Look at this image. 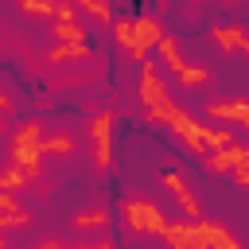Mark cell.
<instances>
[{"label": "cell", "mask_w": 249, "mask_h": 249, "mask_svg": "<svg viewBox=\"0 0 249 249\" xmlns=\"http://www.w3.org/2000/svg\"><path fill=\"white\" fill-rule=\"evenodd\" d=\"M206 31H210V43H214L222 54H249V35H245L241 23H218V19H214Z\"/></svg>", "instance_id": "6"}, {"label": "cell", "mask_w": 249, "mask_h": 249, "mask_svg": "<svg viewBox=\"0 0 249 249\" xmlns=\"http://www.w3.org/2000/svg\"><path fill=\"white\" fill-rule=\"evenodd\" d=\"M27 187H31L27 171H19V167H0V191H4V195H19V191H27Z\"/></svg>", "instance_id": "20"}, {"label": "cell", "mask_w": 249, "mask_h": 249, "mask_svg": "<svg viewBox=\"0 0 249 249\" xmlns=\"http://www.w3.org/2000/svg\"><path fill=\"white\" fill-rule=\"evenodd\" d=\"M109 27H113V43H117L121 51H128V47H132V19L121 16V19H113Z\"/></svg>", "instance_id": "21"}, {"label": "cell", "mask_w": 249, "mask_h": 249, "mask_svg": "<svg viewBox=\"0 0 249 249\" xmlns=\"http://www.w3.org/2000/svg\"><path fill=\"white\" fill-rule=\"evenodd\" d=\"M195 4H206V0H195Z\"/></svg>", "instance_id": "29"}, {"label": "cell", "mask_w": 249, "mask_h": 249, "mask_svg": "<svg viewBox=\"0 0 249 249\" xmlns=\"http://www.w3.org/2000/svg\"><path fill=\"white\" fill-rule=\"evenodd\" d=\"M233 187H241V191L249 187V163H237L233 167Z\"/></svg>", "instance_id": "22"}, {"label": "cell", "mask_w": 249, "mask_h": 249, "mask_svg": "<svg viewBox=\"0 0 249 249\" xmlns=\"http://www.w3.org/2000/svg\"><path fill=\"white\" fill-rule=\"evenodd\" d=\"M74 4V12H86L93 23H101V27H109L113 19H117V12H113V0H70Z\"/></svg>", "instance_id": "16"}, {"label": "cell", "mask_w": 249, "mask_h": 249, "mask_svg": "<svg viewBox=\"0 0 249 249\" xmlns=\"http://www.w3.org/2000/svg\"><path fill=\"white\" fill-rule=\"evenodd\" d=\"M62 245H66V241H58V237H43L35 249H62Z\"/></svg>", "instance_id": "26"}, {"label": "cell", "mask_w": 249, "mask_h": 249, "mask_svg": "<svg viewBox=\"0 0 249 249\" xmlns=\"http://www.w3.org/2000/svg\"><path fill=\"white\" fill-rule=\"evenodd\" d=\"M160 183H163V187H167V191H171V195L179 198V206H183V214H187V222H198V218H202V206H198V195L191 191V183H187V179H183L179 171H163V175H160Z\"/></svg>", "instance_id": "7"}, {"label": "cell", "mask_w": 249, "mask_h": 249, "mask_svg": "<svg viewBox=\"0 0 249 249\" xmlns=\"http://www.w3.org/2000/svg\"><path fill=\"white\" fill-rule=\"evenodd\" d=\"M51 191H54V183H51L47 175H43V179H35V195H39V198H51Z\"/></svg>", "instance_id": "24"}, {"label": "cell", "mask_w": 249, "mask_h": 249, "mask_svg": "<svg viewBox=\"0 0 249 249\" xmlns=\"http://www.w3.org/2000/svg\"><path fill=\"white\" fill-rule=\"evenodd\" d=\"M4 132H8V121H4V113H0V136H4Z\"/></svg>", "instance_id": "27"}, {"label": "cell", "mask_w": 249, "mask_h": 249, "mask_svg": "<svg viewBox=\"0 0 249 249\" xmlns=\"http://www.w3.org/2000/svg\"><path fill=\"white\" fill-rule=\"evenodd\" d=\"M206 121H218V124H245V121H249V101H245V97L210 101V105H206Z\"/></svg>", "instance_id": "10"}, {"label": "cell", "mask_w": 249, "mask_h": 249, "mask_svg": "<svg viewBox=\"0 0 249 249\" xmlns=\"http://www.w3.org/2000/svg\"><path fill=\"white\" fill-rule=\"evenodd\" d=\"M35 218H31V210L16 198V195H4L0 191V233H8V230H27Z\"/></svg>", "instance_id": "12"}, {"label": "cell", "mask_w": 249, "mask_h": 249, "mask_svg": "<svg viewBox=\"0 0 249 249\" xmlns=\"http://www.w3.org/2000/svg\"><path fill=\"white\" fill-rule=\"evenodd\" d=\"M117 218H121V226H124L128 233H136V237H156V233H163V226H167V214H163L156 202H148V198H121V202H117Z\"/></svg>", "instance_id": "2"}, {"label": "cell", "mask_w": 249, "mask_h": 249, "mask_svg": "<svg viewBox=\"0 0 249 249\" xmlns=\"http://www.w3.org/2000/svg\"><path fill=\"white\" fill-rule=\"evenodd\" d=\"M156 51H160V62H163L171 74H179V70L187 66V58H183V51H179V39H175L171 31H167V35L156 43Z\"/></svg>", "instance_id": "17"}, {"label": "cell", "mask_w": 249, "mask_h": 249, "mask_svg": "<svg viewBox=\"0 0 249 249\" xmlns=\"http://www.w3.org/2000/svg\"><path fill=\"white\" fill-rule=\"evenodd\" d=\"M62 249H117V245L105 237V241H97V245H93V241H74V245H62Z\"/></svg>", "instance_id": "23"}, {"label": "cell", "mask_w": 249, "mask_h": 249, "mask_svg": "<svg viewBox=\"0 0 249 249\" xmlns=\"http://www.w3.org/2000/svg\"><path fill=\"white\" fill-rule=\"evenodd\" d=\"M136 101L144 105V109H156V105H163V101H171V86H167V78H160L156 74V58L148 54L144 62H140V82H136Z\"/></svg>", "instance_id": "5"}, {"label": "cell", "mask_w": 249, "mask_h": 249, "mask_svg": "<svg viewBox=\"0 0 249 249\" xmlns=\"http://www.w3.org/2000/svg\"><path fill=\"white\" fill-rule=\"evenodd\" d=\"M12 105H16V101H12V93H8V89H4V86H0V113H8V109H12Z\"/></svg>", "instance_id": "25"}, {"label": "cell", "mask_w": 249, "mask_h": 249, "mask_svg": "<svg viewBox=\"0 0 249 249\" xmlns=\"http://www.w3.org/2000/svg\"><path fill=\"white\" fill-rule=\"evenodd\" d=\"M16 4H19L23 16H51V19H58V23H70V19L78 16L70 0H16Z\"/></svg>", "instance_id": "11"}, {"label": "cell", "mask_w": 249, "mask_h": 249, "mask_svg": "<svg viewBox=\"0 0 249 249\" xmlns=\"http://www.w3.org/2000/svg\"><path fill=\"white\" fill-rule=\"evenodd\" d=\"M113 128H117L113 109H93L89 113L86 140H89V163H93V171H109L113 167Z\"/></svg>", "instance_id": "3"}, {"label": "cell", "mask_w": 249, "mask_h": 249, "mask_svg": "<svg viewBox=\"0 0 249 249\" xmlns=\"http://www.w3.org/2000/svg\"><path fill=\"white\" fill-rule=\"evenodd\" d=\"M39 144H43V121L39 117H27L23 124H16V132L8 136V156H12V167L27 171V179H43V156H39Z\"/></svg>", "instance_id": "1"}, {"label": "cell", "mask_w": 249, "mask_h": 249, "mask_svg": "<svg viewBox=\"0 0 249 249\" xmlns=\"http://www.w3.org/2000/svg\"><path fill=\"white\" fill-rule=\"evenodd\" d=\"M89 54H93L89 43H54L43 58H47L51 66H78V62H86Z\"/></svg>", "instance_id": "13"}, {"label": "cell", "mask_w": 249, "mask_h": 249, "mask_svg": "<svg viewBox=\"0 0 249 249\" xmlns=\"http://www.w3.org/2000/svg\"><path fill=\"white\" fill-rule=\"evenodd\" d=\"M175 82H179L183 89H202V86L210 82V66H195V62H187V66L175 74Z\"/></svg>", "instance_id": "18"}, {"label": "cell", "mask_w": 249, "mask_h": 249, "mask_svg": "<svg viewBox=\"0 0 249 249\" xmlns=\"http://www.w3.org/2000/svg\"><path fill=\"white\" fill-rule=\"evenodd\" d=\"M39 156L70 160V156H78V140H74L70 132H54V136H43V144H39Z\"/></svg>", "instance_id": "15"}, {"label": "cell", "mask_w": 249, "mask_h": 249, "mask_svg": "<svg viewBox=\"0 0 249 249\" xmlns=\"http://www.w3.org/2000/svg\"><path fill=\"white\" fill-rule=\"evenodd\" d=\"M237 163H249V148L245 144H226V148H218V152H210V156H202V167L210 171V175H226V171H233Z\"/></svg>", "instance_id": "9"}, {"label": "cell", "mask_w": 249, "mask_h": 249, "mask_svg": "<svg viewBox=\"0 0 249 249\" xmlns=\"http://www.w3.org/2000/svg\"><path fill=\"white\" fill-rule=\"evenodd\" d=\"M218 4H237V0H218Z\"/></svg>", "instance_id": "28"}, {"label": "cell", "mask_w": 249, "mask_h": 249, "mask_svg": "<svg viewBox=\"0 0 249 249\" xmlns=\"http://www.w3.org/2000/svg\"><path fill=\"white\" fill-rule=\"evenodd\" d=\"M51 35H54V43H89L86 39V27L78 23V19H70V23H51Z\"/></svg>", "instance_id": "19"}, {"label": "cell", "mask_w": 249, "mask_h": 249, "mask_svg": "<svg viewBox=\"0 0 249 249\" xmlns=\"http://www.w3.org/2000/svg\"><path fill=\"white\" fill-rule=\"evenodd\" d=\"M198 237H202V249H241V237L226 226V222H214V218H198Z\"/></svg>", "instance_id": "8"}, {"label": "cell", "mask_w": 249, "mask_h": 249, "mask_svg": "<svg viewBox=\"0 0 249 249\" xmlns=\"http://www.w3.org/2000/svg\"><path fill=\"white\" fill-rule=\"evenodd\" d=\"M163 35H167L163 16H156V12L132 16V47H128V58H132V62H144V58L156 51V43H160Z\"/></svg>", "instance_id": "4"}, {"label": "cell", "mask_w": 249, "mask_h": 249, "mask_svg": "<svg viewBox=\"0 0 249 249\" xmlns=\"http://www.w3.org/2000/svg\"><path fill=\"white\" fill-rule=\"evenodd\" d=\"M109 222H113V214H109L105 206H82V210L70 214V226H74L78 233H97V230H105Z\"/></svg>", "instance_id": "14"}]
</instances>
